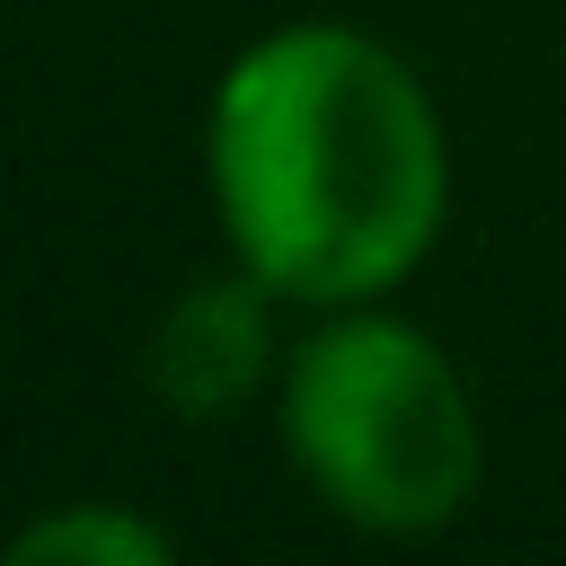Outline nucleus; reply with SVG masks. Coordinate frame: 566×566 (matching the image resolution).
Wrapping results in <instances>:
<instances>
[{
    "mask_svg": "<svg viewBox=\"0 0 566 566\" xmlns=\"http://www.w3.org/2000/svg\"><path fill=\"white\" fill-rule=\"evenodd\" d=\"M283 442L318 504L363 531H442L486 469L478 407L451 371V354L380 310L327 318L292 371H283Z\"/></svg>",
    "mask_w": 566,
    "mask_h": 566,
    "instance_id": "f03ea898",
    "label": "nucleus"
},
{
    "mask_svg": "<svg viewBox=\"0 0 566 566\" xmlns=\"http://www.w3.org/2000/svg\"><path fill=\"white\" fill-rule=\"evenodd\" d=\"M177 539L159 522H142L133 504H62L44 522L18 531L9 566H168Z\"/></svg>",
    "mask_w": 566,
    "mask_h": 566,
    "instance_id": "20e7f679",
    "label": "nucleus"
},
{
    "mask_svg": "<svg viewBox=\"0 0 566 566\" xmlns=\"http://www.w3.org/2000/svg\"><path fill=\"white\" fill-rule=\"evenodd\" d=\"M203 177L230 256L274 283V301L318 310L398 292L451 203V150L424 80L336 18L274 27L221 71Z\"/></svg>",
    "mask_w": 566,
    "mask_h": 566,
    "instance_id": "f257e3e1",
    "label": "nucleus"
},
{
    "mask_svg": "<svg viewBox=\"0 0 566 566\" xmlns=\"http://www.w3.org/2000/svg\"><path fill=\"white\" fill-rule=\"evenodd\" d=\"M265 301H274V283H256L248 265L186 283V292L159 310L150 345H142L150 398H159L168 416H195V424H203V416H230V407L265 380V363H274Z\"/></svg>",
    "mask_w": 566,
    "mask_h": 566,
    "instance_id": "7ed1b4c3",
    "label": "nucleus"
}]
</instances>
